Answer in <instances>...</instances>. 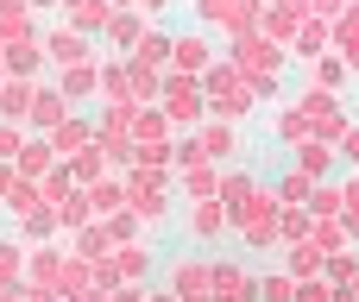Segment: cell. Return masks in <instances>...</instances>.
Listing matches in <instances>:
<instances>
[{
    "label": "cell",
    "instance_id": "obj_5",
    "mask_svg": "<svg viewBox=\"0 0 359 302\" xmlns=\"http://www.w3.org/2000/svg\"><path fill=\"white\" fill-rule=\"evenodd\" d=\"M170 296L177 302H215V259H170Z\"/></svg>",
    "mask_w": 359,
    "mask_h": 302
},
{
    "label": "cell",
    "instance_id": "obj_28",
    "mask_svg": "<svg viewBox=\"0 0 359 302\" xmlns=\"http://www.w3.org/2000/svg\"><path fill=\"white\" fill-rule=\"evenodd\" d=\"M32 101H38V82L6 76V88H0V120H25V114H32Z\"/></svg>",
    "mask_w": 359,
    "mask_h": 302
},
{
    "label": "cell",
    "instance_id": "obj_41",
    "mask_svg": "<svg viewBox=\"0 0 359 302\" xmlns=\"http://www.w3.org/2000/svg\"><path fill=\"white\" fill-rule=\"evenodd\" d=\"M114 6H139V0H114Z\"/></svg>",
    "mask_w": 359,
    "mask_h": 302
},
{
    "label": "cell",
    "instance_id": "obj_1",
    "mask_svg": "<svg viewBox=\"0 0 359 302\" xmlns=\"http://www.w3.org/2000/svg\"><path fill=\"white\" fill-rule=\"evenodd\" d=\"M202 88H208V114L215 120H246L252 107H259V95H252V76L227 57V63H215L208 76H202Z\"/></svg>",
    "mask_w": 359,
    "mask_h": 302
},
{
    "label": "cell",
    "instance_id": "obj_2",
    "mask_svg": "<svg viewBox=\"0 0 359 302\" xmlns=\"http://www.w3.org/2000/svg\"><path fill=\"white\" fill-rule=\"evenodd\" d=\"M164 114H170V126H208V88H202V76H164V101H158Z\"/></svg>",
    "mask_w": 359,
    "mask_h": 302
},
{
    "label": "cell",
    "instance_id": "obj_40",
    "mask_svg": "<svg viewBox=\"0 0 359 302\" xmlns=\"http://www.w3.org/2000/svg\"><path fill=\"white\" fill-rule=\"evenodd\" d=\"M170 6H177V0H139V13H145V19H158V13H170Z\"/></svg>",
    "mask_w": 359,
    "mask_h": 302
},
{
    "label": "cell",
    "instance_id": "obj_21",
    "mask_svg": "<svg viewBox=\"0 0 359 302\" xmlns=\"http://www.w3.org/2000/svg\"><path fill=\"white\" fill-rule=\"evenodd\" d=\"M82 195H88L95 221H107V214H120V208H126V177H101V183H88Z\"/></svg>",
    "mask_w": 359,
    "mask_h": 302
},
{
    "label": "cell",
    "instance_id": "obj_34",
    "mask_svg": "<svg viewBox=\"0 0 359 302\" xmlns=\"http://www.w3.org/2000/svg\"><path fill=\"white\" fill-rule=\"evenodd\" d=\"M259 302H297V277L290 271H265L259 277Z\"/></svg>",
    "mask_w": 359,
    "mask_h": 302
},
{
    "label": "cell",
    "instance_id": "obj_30",
    "mask_svg": "<svg viewBox=\"0 0 359 302\" xmlns=\"http://www.w3.org/2000/svg\"><path fill=\"white\" fill-rule=\"evenodd\" d=\"M101 227L114 233V246H139V240H145V221H139L133 208H120V214H107Z\"/></svg>",
    "mask_w": 359,
    "mask_h": 302
},
{
    "label": "cell",
    "instance_id": "obj_43",
    "mask_svg": "<svg viewBox=\"0 0 359 302\" xmlns=\"http://www.w3.org/2000/svg\"><path fill=\"white\" fill-rule=\"evenodd\" d=\"M347 6H359V0H347Z\"/></svg>",
    "mask_w": 359,
    "mask_h": 302
},
{
    "label": "cell",
    "instance_id": "obj_9",
    "mask_svg": "<svg viewBox=\"0 0 359 302\" xmlns=\"http://www.w3.org/2000/svg\"><path fill=\"white\" fill-rule=\"evenodd\" d=\"M215 302H259V277L233 259H215Z\"/></svg>",
    "mask_w": 359,
    "mask_h": 302
},
{
    "label": "cell",
    "instance_id": "obj_14",
    "mask_svg": "<svg viewBox=\"0 0 359 302\" xmlns=\"http://www.w3.org/2000/svg\"><path fill=\"white\" fill-rule=\"evenodd\" d=\"M334 164H341V151H334L328 139H309V145H297V170H303V177H316V183H334Z\"/></svg>",
    "mask_w": 359,
    "mask_h": 302
},
{
    "label": "cell",
    "instance_id": "obj_12",
    "mask_svg": "<svg viewBox=\"0 0 359 302\" xmlns=\"http://www.w3.org/2000/svg\"><path fill=\"white\" fill-rule=\"evenodd\" d=\"M57 164H63V158H57V145H50V139H32V145L13 158V170H19L25 183H44V177H57Z\"/></svg>",
    "mask_w": 359,
    "mask_h": 302
},
{
    "label": "cell",
    "instance_id": "obj_36",
    "mask_svg": "<svg viewBox=\"0 0 359 302\" xmlns=\"http://www.w3.org/2000/svg\"><path fill=\"white\" fill-rule=\"evenodd\" d=\"M341 221H347V214H341ZM341 221H316V233H309L328 259H334V252H347V227H341Z\"/></svg>",
    "mask_w": 359,
    "mask_h": 302
},
{
    "label": "cell",
    "instance_id": "obj_27",
    "mask_svg": "<svg viewBox=\"0 0 359 302\" xmlns=\"http://www.w3.org/2000/svg\"><path fill=\"white\" fill-rule=\"evenodd\" d=\"M114 265H120V284H145L158 259H151V246L139 240V246H120V252H114Z\"/></svg>",
    "mask_w": 359,
    "mask_h": 302
},
{
    "label": "cell",
    "instance_id": "obj_4",
    "mask_svg": "<svg viewBox=\"0 0 359 302\" xmlns=\"http://www.w3.org/2000/svg\"><path fill=\"white\" fill-rule=\"evenodd\" d=\"M227 57H233L246 76H278V69L290 63V50H284V44H271L265 32H240V38H227Z\"/></svg>",
    "mask_w": 359,
    "mask_h": 302
},
{
    "label": "cell",
    "instance_id": "obj_16",
    "mask_svg": "<svg viewBox=\"0 0 359 302\" xmlns=\"http://www.w3.org/2000/svg\"><path fill=\"white\" fill-rule=\"evenodd\" d=\"M57 88H63V95L82 107V101L101 88V57H88V63H76V69H57Z\"/></svg>",
    "mask_w": 359,
    "mask_h": 302
},
{
    "label": "cell",
    "instance_id": "obj_42",
    "mask_svg": "<svg viewBox=\"0 0 359 302\" xmlns=\"http://www.w3.org/2000/svg\"><path fill=\"white\" fill-rule=\"evenodd\" d=\"M13 302H25V290H19V296H13Z\"/></svg>",
    "mask_w": 359,
    "mask_h": 302
},
{
    "label": "cell",
    "instance_id": "obj_37",
    "mask_svg": "<svg viewBox=\"0 0 359 302\" xmlns=\"http://www.w3.org/2000/svg\"><path fill=\"white\" fill-rule=\"evenodd\" d=\"M25 145H32V139H25V120H0V164H13Z\"/></svg>",
    "mask_w": 359,
    "mask_h": 302
},
{
    "label": "cell",
    "instance_id": "obj_10",
    "mask_svg": "<svg viewBox=\"0 0 359 302\" xmlns=\"http://www.w3.org/2000/svg\"><path fill=\"white\" fill-rule=\"evenodd\" d=\"M183 227H189V240H221V233L233 227V214H227V202L215 195V202H189Z\"/></svg>",
    "mask_w": 359,
    "mask_h": 302
},
{
    "label": "cell",
    "instance_id": "obj_38",
    "mask_svg": "<svg viewBox=\"0 0 359 302\" xmlns=\"http://www.w3.org/2000/svg\"><path fill=\"white\" fill-rule=\"evenodd\" d=\"M334 151H341V164H347V170H359V120L341 132V145H334Z\"/></svg>",
    "mask_w": 359,
    "mask_h": 302
},
{
    "label": "cell",
    "instance_id": "obj_32",
    "mask_svg": "<svg viewBox=\"0 0 359 302\" xmlns=\"http://www.w3.org/2000/svg\"><path fill=\"white\" fill-rule=\"evenodd\" d=\"M353 69H347V57L334 50V57H316V88H328V95H341V82H347Z\"/></svg>",
    "mask_w": 359,
    "mask_h": 302
},
{
    "label": "cell",
    "instance_id": "obj_17",
    "mask_svg": "<svg viewBox=\"0 0 359 302\" xmlns=\"http://www.w3.org/2000/svg\"><path fill=\"white\" fill-rule=\"evenodd\" d=\"M221 177H227V170H221L215 158H202V164L183 170V195H189V202H215V195H221Z\"/></svg>",
    "mask_w": 359,
    "mask_h": 302
},
{
    "label": "cell",
    "instance_id": "obj_31",
    "mask_svg": "<svg viewBox=\"0 0 359 302\" xmlns=\"http://www.w3.org/2000/svg\"><path fill=\"white\" fill-rule=\"evenodd\" d=\"M322 277H328V284H334V290H353V284H359V252H353V246H347V252H334V259H328V271H322Z\"/></svg>",
    "mask_w": 359,
    "mask_h": 302
},
{
    "label": "cell",
    "instance_id": "obj_44",
    "mask_svg": "<svg viewBox=\"0 0 359 302\" xmlns=\"http://www.w3.org/2000/svg\"><path fill=\"white\" fill-rule=\"evenodd\" d=\"M353 296H359V284H353Z\"/></svg>",
    "mask_w": 359,
    "mask_h": 302
},
{
    "label": "cell",
    "instance_id": "obj_35",
    "mask_svg": "<svg viewBox=\"0 0 359 302\" xmlns=\"http://www.w3.org/2000/svg\"><path fill=\"white\" fill-rule=\"evenodd\" d=\"M50 227H57V208H38V214H19V240H25V246L50 240Z\"/></svg>",
    "mask_w": 359,
    "mask_h": 302
},
{
    "label": "cell",
    "instance_id": "obj_24",
    "mask_svg": "<svg viewBox=\"0 0 359 302\" xmlns=\"http://www.w3.org/2000/svg\"><path fill=\"white\" fill-rule=\"evenodd\" d=\"M114 13H120L114 0H76L63 25H76V32H107V25H114Z\"/></svg>",
    "mask_w": 359,
    "mask_h": 302
},
{
    "label": "cell",
    "instance_id": "obj_18",
    "mask_svg": "<svg viewBox=\"0 0 359 302\" xmlns=\"http://www.w3.org/2000/svg\"><path fill=\"white\" fill-rule=\"evenodd\" d=\"M284 271H290L297 284H309V277H322V271H328V252H322L316 240H297V246L284 252Z\"/></svg>",
    "mask_w": 359,
    "mask_h": 302
},
{
    "label": "cell",
    "instance_id": "obj_13",
    "mask_svg": "<svg viewBox=\"0 0 359 302\" xmlns=\"http://www.w3.org/2000/svg\"><path fill=\"white\" fill-rule=\"evenodd\" d=\"M101 95H107V107H139V95H133V63H126V57L101 63Z\"/></svg>",
    "mask_w": 359,
    "mask_h": 302
},
{
    "label": "cell",
    "instance_id": "obj_19",
    "mask_svg": "<svg viewBox=\"0 0 359 302\" xmlns=\"http://www.w3.org/2000/svg\"><path fill=\"white\" fill-rule=\"evenodd\" d=\"M271 132H278V145H290V151H297V145H309V139H316V120H309L303 107H278Z\"/></svg>",
    "mask_w": 359,
    "mask_h": 302
},
{
    "label": "cell",
    "instance_id": "obj_25",
    "mask_svg": "<svg viewBox=\"0 0 359 302\" xmlns=\"http://www.w3.org/2000/svg\"><path fill=\"white\" fill-rule=\"evenodd\" d=\"M25 265H32L25 240H0V290H25Z\"/></svg>",
    "mask_w": 359,
    "mask_h": 302
},
{
    "label": "cell",
    "instance_id": "obj_39",
    "mask_svg": "<svg viewBox=\"0 0 359 302\" xmlns=\"http://www.w3.org/2000/svg\"><path fill=\"white\" fill-rule=\"evenodd\" d=\"M107 302H145V296H139V284H120V290H107Z\"/></svg>",
    "mask_w": 359,
    "mask_h": 302
},
{
    "label": "cell",
    "instance_id": "obj_22",
    "mask_svg": "<svg viewBox=\"0 0 359 302\" xmlns=\"http://www.w3.org/2000/svg\"><path fill=\"white\" fill-rule=\"evenodd\" d=\"M328 44H334V25H328V19H309V25L297 32V44H290V57H303V63H316V57H328Z\"/></svg>",
    "mask_w": 359,
    "mask_h": 302
},
{
    "label": "cell",
    "instance_id": "obj_15",
    "mask_svg": "<svg viewBox=\"0 0 359 302\" xmlns=\"http://www.w3.org/2000/svg\"><path fill=\"white\" fill-rule=\"evenodd\" d=\"M139 19H145V13H139V6H120V13H114V25H107V32H101V38H107V44H114V50H126V57H133V50H139V38H145V32H151V25H139Z\"/></svg>",
    "mask_w": 359,
    "mask_h": 302
},
{
    "label": "cell",
    "instance_id": "obj_26",
    "mask_svg": "<svg viewBox=\"0 0 359 302\" xmlns=\"http://www.w3.org/2000/svg\"><path fill=\"white\" fill-rule=\"evenodd\" d=\"M133 57H139V63H151V69H170V57H177V32H158V25H151V32L139 38V50H133Z\"/></svg>",
    "mask_w": 359,
    "mask_h": 302
},
{
    "label": "cell",
    "instance_id": "obj_29",
    "mask_svg": "<svg viewBox=\"0 0 359 302\" xmlns=\"http://www.w3.org/2000/svg\"><path fill=\"white\" fill-rule=\"evenodd\" d=\"M271 189H278V202H284V208H309V195H316V177H303V170L290 164V170H284Z\"/></svg>",
    "mask_w": 359,
    "mask_h": 302
},
{
    "label": "cell",
    "instance_id": "obj_6",
    "mask_svg": "<svg viewBox=\"0 0 359 302\" xmlns=\"http://www.w3.org/2000/svg\"><path fill=\"white\" fill-rule=\"evenodd\" d=\"M44 57H50V69H76V63L95 57V44H88V32H76V25H50V32H44Z\"/></svg>",
    "mask_w": 359,
    "mask_h": 302
},
{
    "label": "cell",
    "instance_id": "obj_8",
    "mask_svg": "<svg viewBox=\"0 0 359 302\" xmlns=\"http://www.w3.org/2000/svg\"><path fill=\"white\" fill-rule=\"evenodd\" d=\"M69 114H76V101H69L63 88H44V82H38V101H32V114H25V126L50 139V132H57V126H63Z\"/></svg>",
    "mask_w": 359,
    "mask_h": 302
},
{
    "label": "cell",
    "instance_id": "obj_20",
    "mask_svg": "<svg viewBox=\"0 0 359 302\" xmlns=\"http://www.w3.org/2000/svg\"><path fill=\"white\" fill-rule=\"evenodd\" d=\"M196 139H202V158H215V164H227V158L240 151V132H233V120H208Z\"/></svg>",
    "mask_w": 359,
    "mask_h": 302
},
{
    "label": "cell",
    "instance_id": "obj_7",
    "mask_svg": "<svg viewBox=\"0 0 359 302\" xmlns=\"http://www.w3.org/2000/svg\"><path fill=\"white\" fill-rule=\"evenodd\" d=\"M170 69H177V76H208V69H215V38H208V32H177Z\"/></svg>",
    "mask_w": 359,
    "mask_h": 302
},
{
    "label": "cell",
    "instance_id": "obj_33",
    "mask_svg": "<svg viewBox=\"0 0 359 302\" xmlns=\"http://www.w3.org/2000/svg\"><path fill=\"white\" fill-rule=\"evenodd\" d=\"M252 189H259V183H252L246 170H227V177H221V202H227V214H233V208H246V202H252Z\"/></svg>",
    "mask_w": 359,
    "mask_h": 302
},
{
    "label": "cell",
    "instance_id": "obj_11",
    "mask_svg": "<svg viewBox=\"0 0 359 302\" xmlns=\"http://www.w3.org/2000/svg\"><path fill=\"white\" fill-rule=\"evenodd\" d=\"M95 139H101V132H95V120H82V114H69V120L50 132V145H57V158H63V164H69V158H82Z\"/></svg>",
    "mask_w": 359,
    "mask_h": 302
},
{
    "label": "cell",
    "instance_id": "obj_3",
    "mask_svg": "<svg viewBox=\"0 0 359 302\" xmlns=\"http://www.w3.org/2000/svg\"><path fill=\"white\" fill-rule=\"evenodd\" d=\"M196 19H202L208 32H227V38H240V32H259V19H265V0H196Z\"/></svg>",
    "mask_w": 359,
    "mask_h": 302
},
{
    "label": "cell",
    "instance_id": "obj_23",
    "mask_svg": "<svg viewBox=\"0 0 359 302\" xmlns=\"http://www.w3.org/2000/svg\"><path fill=\"white\" fill-rule=\"evenodd\" d=\"M50 57H44V38L38 44H6V76H19V82H38V69H44Z\"/></svg>",
    "mask_w": 359,
    "mask_h": 302
}]
</instances>
